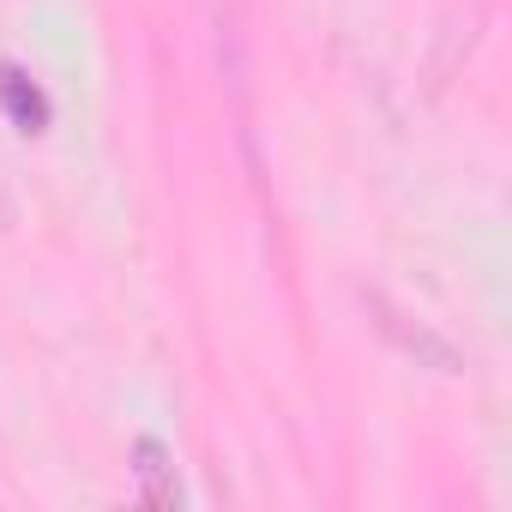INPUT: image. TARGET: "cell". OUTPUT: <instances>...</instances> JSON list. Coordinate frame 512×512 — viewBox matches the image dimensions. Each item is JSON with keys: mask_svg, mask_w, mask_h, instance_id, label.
<instances>
[{"mask_svg": "<svg viewBox=\"0 0 512 512\" xmlns=\"http://www.w3.org/2000/svg\"><path fill=\"white\" fill-rule=\"evenodd\" d=\"M0 109H7L25 133H43V127H49V97H43V85H31V73L13 67V61H0Z\"/></svg>", "mask_w": 512, "mask_h": 512, "instance_id": "obj_1", "label": "cell"}, {"mask_svg": "<svg viewBox=\"0 0 512 512\" xmlns=\"http://www.w3.org/2000/svg\"><path fill=\"white\" fill-rule=\"evenodd\" d=\"M133 470H139V494H145V506H175V500H181L175 470H169V452H163L157 440H139V446H133Z\"/></svg>", "mask_w": 512, "mask_h": 512, "instance_id": "obj_2", "label": "cell"}]
</instances>
